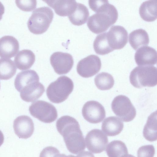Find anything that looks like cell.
<instances>
[{
  "instance_id": "cell-2",
  "label": "cell",
  "mask_w": 157,
  "mask_h": 157,
  "mask_svg": "<svg viewBox=\"0 0 157 157\" xmlns=\"http://www.w3.org/2000/svg\"><path fill=\"white\" fill-rule=\"evenodd\" d=\"M74 86L71 79L66 76H61L49 84L46 90V94L51 101L59 103L67 99Z\"/></svg>"
},
{
  "instance_id": "cell-34",
  "label": "cell",
  "mask_w": 157,
  "mask_h": 157,
  "mask_svg": "<svg viewBox=\"0 0 157 157\" xmlns=\"http://www.w3.org/2000/svg\"><path fill=\"white\" fill-rule=\"evenodd\" d=\"M4 136L2 132L0 130V147L4 142Z\"/></svg>"
},
{
  "instance_id": "cell-11",
  "label": "cell",
  "mask_w": 157,
  "mask_h": 157,
  "mask_svg": "<svg viewBox=\"0 0 157 157\" xmlns=\"http://www.w3.org/2000/svg\"><path fill=\"white\" fill-rule=\"evenodd\" d=\"M50 62L55 72L59 75L69 72L74 64V60L71 55L60 52L53 53L50 56Z\"/></svg>"
},
{
  "instance_id": "cell-26",
  "label": "cell",
  "mask_w": 157,
  "mask_h": 157,
  "mask_svg": "<svg viewBox=\"0 0 157 157\" xmlns=\"http://www.w3.org/2000/svg\"><path fill=\"white\" fill-rule=\"evenodd\" d=\"M17 67L13 61L9 59H0V79L7 80L15 74Z\"/></svg>"
},
{
  "instance_id": "cell-35",
  "label": "cell",
  "mask_w": 157,
  "mask_h": 157,
  "mask_svg": "<svg viewBox=\"0 0 157 157\" xmlns=\"http://www.w3.org/2000/svg\"><path fill=\"white\" fill-rule=\"evenodd\" d=\"M56 157H77V156H75L74 155H66L63 154H59L58 155H57L56 156Z\"/></svg>"
},
{
  "instance_id": "cell-29",
  "label": "cell",
  "mask_w": 157,
  "mask_h": 157,
  "mask_svg": "<svg viewBox=\"0 0 157 157\" xmlns=\"http://www.w3.org/2000/svg\"><path fill=\"white\" fill-rule=\"evenodd\" d=\"M15 3L20 10L25 11H31L36 7L37 2L36 0H16Z\"/></svg>"
},
{
  "instance_id": "cell-1",
  "label": "cell",
  "mask_w": 157,
  "mask_h": 157,
  "mask_svg": "<svg viewBox=\"0 0 157 157\" xmlns=\"http://www.w3.org/2000/svg\"><path fill=\"white\" fill-rule=\"evenodd\" d=\"M87 22V26L93 33L99 34L104 32L117 21L118 13L116 7L108 0L99 3Z\"/></svg>"
},
{
  "instance_id": "cell-13",
  "label": "cell",
  "mask_w": 157,
  "mask_h": 157,
  "mask_svg": "<svg viewBox=\"0 0 157 157\" xmlns=\"http://www.w3.org/2000/svg\"><path fill=\"white\" fill-rule=\"evenodd\" d=\"M39 77L27 83L21 91L22 99L27 102H32L37 100L45 91L44 85L39 82Z\"/></svg>"
},
{
  "instance_id": "cell-32",
  "label": "cell",
  "mask_w": 157,
  "mask_h": 157,
  "mask_svg": "<svg viewBox=\"0 0 157 157\" xmlns=\"http://www.w3.org/2000/svg\"><path fill=\"white\" fill-rule=\"evenodd\" d=\"M77 157H95L90 152L86 151H82L77 155Z\"/></svg>"
},
{
  "instance_id": "cell-31",
  "label": "cell",
  "mask_w": 157,
  "mask_h": 157,
  "mask_svg": "<svg viewBox=\"0 0 157 157\" xmlns=\"http://www.w3.org/2000/svg\"><path fill=\"white\" fill-rule=\"evenodd\" d=\"M59 153L56 148L48 146L44 148L41 152L39 157H56Z\"/></svg>"
},
{
  "instance_id": "cell-25",
  "label": "cell",
  "mask_w": 157,
  "mask_h": 157,
  "mask_svg": "<svg viewBox=\"0 0 157 157\" xmlns=\"http://www.w3.org/2000/svg\"><path fill=\"white\" fill-rule=\"evenodd\" d=\"M106 151L109 157H124L128 153L125 144L119 140L110 142L107 145Z\"/></svg>"
},
{
  "instance_id": "cell-21",
  "label": "cell",
  "mask_w": 157,
  "mask_h": 157,
  "mask_svg": "<svg viewBox=\"0 0 157 157\" xmlns=\"http://www.w3.org/2000/svg\"><path fill=\"white\" fill-rule=\"evenodd\" d=\"M129 41L132 47L136 50L141 46H147L149 44L148 35L143 29H136L129 34Z\"/></svg>"
},
{
  "instance_id": "cell-12",
  "label": "cell",
  "mask_w": 157,
  "mask_h": 157,
  "mask_svg": "<svg viewBox=\"0 0 157 157\" xmlns=\"http://www.w3.org/2000/svg\"><path fill=\"white\" fill-rule=\"evenodd\" d=\"M107 39L110 47L113 50L123 48L128 41V33L126 29L120 25L112 26L107 33Z\"/></svg>"
},
{
  "instance_id": "cell-27",
  "label": "cell",
  "mask_w": 157,
  "mask_h": 157,
  "mask_svg": "<svg viewBox=\"0 0 157 157\" xmlns=\"http://www.w3.org/2000/svg\"><path fill=\"white\" fill-rule=\"evenodd\" d=\"M93 47L95 52L100 55L107 54L113 51L108 44L106 32L97 36L94 42Z\"/></svg>"
},
{
  "instance_id": "cell-22",
  "label": "cell",
  "mask_w": 157,
  "mask_h": 157,
  "mask_svg": "<svg viewBox=\"0 0 157 157\" xmlns=\"http://www.w3.org/2000/svg\"><path fill=\"white\" fill-rule=\"evenodd\" d=\"M157 112H154L148 117L143 131L144 138L149 141L153 142L157 139Z\"/></svg>"
},
{
  "instance_id": "cell-28",
  "label": "cell",
  "mask_w": 157,
  "mask_h": 157,
  "mask_svg": "<svg viewBox=\"0 0 157 157\" xmlns=\"http://www.w3.org/2000/svg\"><path fill=\"white\" fill-rule=\"evenodd\" d=\"M95 84L97 88L101 90L111 89L113 86L114 81L110 74L102 72L97 75L94 78Z\"/></svg>"
},
{
  "instance_id": "cell-7",
  "label": "cell",
  "mask_w": 157,
  "mask_h": 157,
  "mask_svg": "<svg viewBox=\"0 0 157 157\" xmlns=\"http://www.w3.org/2000/svg\"><path fill=\"white\" fill-rule=\"evenodd\" d=\"M60 134L71 153L77 154L85 149L84 139L80 127L63 132Z\"/></svg>"
},
{
  "instance_id": "cell-4",
  "label": "cell",
  "mask_w": 157,
  "mask_h": 157,
  "mask_svg": "<svg viewBox=\"0 0 157 157\" xmlns=\"http://www.w3.org/2000/svg\"><path fill=\"white\" fill-rule=\"evenodd\" d=\"M129 79L134 87H153L157 84L156 68L153 66H139L131 72Z\"/></svg>"
},
{
  "instance_id": "cell-37",
  "label": "cell",
  "mask_w": 157,
  "mask_h": 157,
  "mask_svg": "<svg viewBox=\"0 0 157 157\" xmlns=\"http://www.w3.org/2000/svg\"><path fill=\"white\" fill-rule=\"evenodd\" d=\"M0 87H1V85H0Z\"/></svg>"
},
{
  "instance_id": "cell-15",
  "label": "cell",
  "mask_w": 157,
  "mask_h": 157,
  "mask_svg": "<svg viewBox=\"0 0 157 157\" xmlns=\"http://www.w3.org/2000/svg\"><path fill=\"white\" fill-rule=\"evenodd\" d=\"M136 52L134 58L140 66H152L157 63V52L154 48L147 46H141Z\"/></svg>"
},
{
  "instance_id": "cell-14",
  "label": "cell",
  "mask_w": 157,
  "mask_h": 157,
  "mask_svg": "<svg viewBox=\"0 0 157 157\" xmlns=\"http://www.w3.org/2000/svg\"><path fill=\"white\" fill-rule=\"evenodd\" d=\"M13 128L15 134L19 138L27 139L33 134L34 127L32 119L26 115H21L14 121Z\"/></svg>"
},
{
  "instance_id": "cell-10",
  "label": "cell",
  "mask_w": 157,
  "mask_h": 157,
  "mask_svg": "<svg viewBox=\"0 0 157 157\" xmlns=\"http://www.w3.org/2000/svg\"><path fill=\"white\" fill-rule=\"evenodd\" d=\"M82 113L85 120L93 124L101 122L106 115L104 107L100 103L95 101L86 102L83 106Z\"/></svg>"
},
{
  "instance_id": "cell-24",
  "label": "cell",
  "mask_w": 157,
  "mask_h": 157,
  "mask_svg": "<svg viewBox=\"0 0 157 157\" xmlns=\"http://www.w3.org/2000/svg\"><path fill=\"white\" fill-rule=\"evenodd\" d=\"M39 77L37 73L33 70L21 71L17 74L15 79V87L17 91L20 92L28 83Z\"/></svg>"
},
{
  "instance_id": "cell-23",
  "label": "cell",
  "mask_w": 157,
  "mask_h": 157,
  "mask_svg": "<svg viewBox=\"0 0 157 157\" xmlns=\"http://www.w3.org/2000/svg\"><path fill=\"white\" fill-rule=\"evenodd\" d=\"M89 16V13L87 8L84 4L78 3L75 11L68 17L73 24L79 26L85 23Z\"/></svg>"
},
{
  "instance_id": "cell-33",
  "label": "cell",
  "mask_w": 157,
  "mask_h": 157,
  "mask_svg": "<svg viewBox=\"0 0 157 157\" xmlns=\"http://www.w3.org/2000/svg\"><path fill=\"white\" fill-rule=\"evenodd\" d=\"M4 11V7L2 4L0 2V20L2 19V16Z\"/></svg>"
},
{
  "instance_id": "cell-20",
  "label": "cell",
  "mask_w": 157,
  "mask_h": 157,
  "mask_svg": "<svg viewBox=\"0 0 157 157\" xmlns=\"http://www.w3.org/2000/svg\"><path fill=\"white\" fill-rule=\"evenodd\" d=\"M157 0L146 1L143 2L139 9L141 18L148 22L155 20L157 17Z\"/></svg>"
},
{
  "instance_id": "cell-6",
  "label": "cell",
  "mask_w": 157,
  "mask_h": 157,
  "mask_svg": "<svg viewBox=\"0 0 157 157\" xmlns=\"http://www.w3.org/2000/svg\"><path fill=\"white\" fill-rule=\"evenodd\" d=\"M111 108L115 114L124 122L132 121L136 115L135 108L129 99L124 95L115 97L112 102Z\"/></svg>"
},
{
  "instance_id": "cell-18",
  "label": "cell",
  "mask_w": 157,
  "mask_h": 157,
  "mask_svg": "<svg viewBox=\"0 0 157 157\" xmlns=\"http://www.w3.org/2000/svg\"><path fill=\"white\" fill-rule=\"evenodd\" d=\"M124 124L118 117L111 116L106 118L102 122L101 129L103 132L109 136H114L119 134L123 129Z\"/></svg>"
},
{
  "instance_id": "cell-16",
  "label": "cell",
  "mask_w": 157,
  "mask_h": 157,
  "mask_svg": "<svg viewBox=\"0 0 157 157\" xmlns=\"http://www.w3.org/2000/svg\"><path fill=\"white\" fill-rule=\"evenodd\" d=\"M19 49V44L14 37L6 36L0 38V57L9 59L14 56Z\"/></svg>"
},
{
  "instance_id": "cell-8",
  "label": "cell",
  "mask_w": 157,
  "mask_h": 157,
  "mask_svg": "<svg viewBox=\"0 0 157 157\" xmlns=\"http://www.w3.org/2000/svg\"><path fill=\"white\" fill-rule=\"evenodd\" d=\"M85 140L87 149L95 154L104 151L108 143L106 135L99 129H94L89 131L86 134Z\"/></svg>"
},
{
  "instance_id": "cell-30",
  "label": "cell",
  "mask_w": 157,
  "mask_h": 157,
  "mask_svg": "<svg viewBox=\"0 0 157 157\" xmlns=\"http://www.w3.org/2000/svg\"><path fill=\"white\" fill-rule=\"evenodd\" d=\"M137 154L138 157H154L155 149L152 145L143 146L139 148Z\"/></svg>"
},
{
  "instance_id": "cell-3",
  "label": "cell",
  "mask_w": 157,
  "mask_h": 157,
  "mask_svg": "<svg viewBox=\"0 0 157 157\" xmlns=\"http://www.w3.org/2000/svg\"><path fill=\"white\" fill-rule=\"evenodd\" d=\"M53 16L52 10L48 7L44 6L36 9L27 22L29 30L36 34L44 33L49 28Z\"/></svg>"
},
{
  "instance_id": "cell-17",
  "label": "cell",
  "mask_w": 157,
  "mask_h": 157,
  "mask_svg": "<svg viewBox=\"0 0 157 157\" xmlns=\"http://www.w3.org/2000/svg\"><path fill=\"white\" fill-rule=\"evenodd\" d=\"M52 8L56 13L61 16H68L75 10L77 3L73 0L44 1Z\"/></svg>"
},
{
  "instance_id": "cell-9",
  "label": "cell",
  "mask_w": 157,
  "mask_h": 157,
  "mask_svg": "<svg viewBox=\"0 0 157 157\" xmlns=\"http://www.w3.org/2000/svg\"><path fill=\"white\" fill-rule=\"evenodd\" d=\"M101 65L100 58L96 55H91L78 62L76 67L77 71L81 77L89 78L98 72Z\"/></svg>"
},
{
  "instance_id": "cell-5",
  "label": "cell",
  "mask_w": 157,
  "mask_h": 157,
  "mask_svg": "<svg viewBox=\"0 0 157 157\" xmlns=\"http://www.w3.org/2000/svg\"><path fill=\"white\" fill-rule=\"evenodd\" d=\"M29 111L32 116L45 123L54 121L58 116L57 111L55 106L42 100L33 103L29 106Z\"/></svg>"
},
{
  "instance_id": "cell-36",
  "label": "cell",
  "mask_w": 157,
  "mask_h": 157,
  "mask_svg": "<svg viewBox=\"0 0 157 157\" xmlns=\"http://www.w3.org/2000/svg\"><path fill=\"white\" fill-rule=\"evenodd\" d=\"M124 157H135L134 156L130 155V154H127V155H126Z\"/></svg>"
},
{
  "instance_id": "cell-19",
  "label": "cell",
  "mask_w": 157,
  "mask_h": 157,
  "mask_svg": "<svg viewBox=\"0 0 157 157\" xmlns=\"http://www.w3.org/2000/svg\"><path fill=\"white\" fill-rule=\"evenodd\" d=\"M35 60V56L30 50L24 49L19 51L14 58L16 67L20 70H26L30 68Z\"/></svg>"
}]
</instances>
